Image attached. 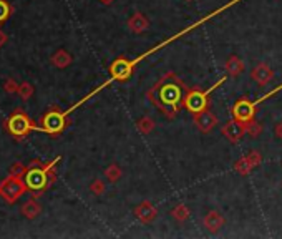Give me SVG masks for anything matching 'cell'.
Segmentation results:
<instances>
[{
    "mask_svg": "<svg viewBox=\"0 0 282 239\" xmlns=\"http://www.w3.org/2000/svg\"><path fill=\"white\" fill-rule=\"evenodd\" d=\"M188 87L183 80L175 73H166L155 83L150 92L148 100L165 115L166 118H175L185 103Z\"/></svg>",
    "mask_w": 282,
    "mask_h": 239,
    "instance_id": "obj_1",
    "label": "cell"
},
{
    "mask_svg": "<svg viewBox=\"0 0 282 239\" xmlns=\"http://www.w3.org/2000/svg\"><path fill=\"white\" fill-rule=\"evenodd\" d=\"M237 2H242V0H231V2H227L226 5H222L221 8H217V10H214V12L207 13L206 17H202L201 20H197L196 23L189 25V27H188V28H183L181 32H178V33H175V35H171V37L168 38V40H165V42H161L160 45H156V47L150 48V50H148V52L141 53L140 57H136V58H133V60H128V58H118V60H115V62L111 63V67H110V80H108V82H106L105 85H101L100 88H105L106 85H110L111 82H115V80H126V78L131 75L133 68H135L136 65L141 62V60H145L146 57H150V55H153L155 52H158V50L163 48V47H166V45H170L171 42H176V40H178V38H181L183 35L189 33V32H192V30H194V28L201 27V25L204 23V22H207V20H211L212 17H216V15L222 13V12H224V10L231 8L232 5H236Z\"/></svg>",
    "mask_w": 282,
    "mask_h": 239,
    "instance_id": "obj_2",
    "label": "cell"
},
{
    "mask_svg": "<svg viewBox=\"0 0 282 239\" xmlns=\"http://www.w3.org/2000/svg\"><path fill=\"white\" fill-rule=\"evenodd\" d=\"M58 159L60 158H57L55 161H52L47 166H40L38 163H32L30 168L23 174V183H25L27 189H30V191H42L45 188H50L52 183L55 181L53 166L57 164Z\"/></svg>",
    "mask_w": 282,
    "mask_h": 239,
    "instance_id": "obj_3",
    "label": "cell"
},
{
    "mask_svg": "<svg viewBox=\"0 0 282 239\" xmlns=\"http://www.w3.org/2000/svg\"><path fill=\"white\" fill-rule=\"evenodd\" d=\"M281 90H282V83L277 85L276 88H272L271 92H267L266 95H262V97L254 100V102H251V100H247V98L237 100V102L232 105V110H231L232 118L237 120V121H241V123H244V124L252 121L254 117H256V107H257V105H261L262 102H266V100L272 98L276 93H279Z\"/></svg>",
    "mask_w": 282,
    "mask_h": 239,
    "instance_id": "obj_4",
    "label": "cell"
},
{
    "mask_svg": "<svg viewBox=\"0 0 282 239\" xmlns=\"http://www.w3.org/2000/svg\"><path fill=\"white\" fill-rule=\"evenodd\" d=\"M226 82V77H222L219 82H216L212 87L207 90H188L186 97H185V103H183V108H186L188 112H191L192 115L197 112H202V110L207 108L209 105V95L214 92L216 88H219L222 83Z\"/></svg>",
    "mask_w": 282,
    "mask_h": 239,
    "instance_id": "obj_5",
    "label": "cell"
},
{
    "mask_svg": "<svg viewBox=\"0 0 282 239\" xmlns=\"http://www.w3.org/2000/svg\"><path fill=\"white\" fill-rule=\"evenodd\" d=\"M67 117H68V112H58V110H52L48 112L45 117L42 118V126L40 129H43L45 133L55 134L62 133L63 128H65V123H67Z\"/></svg>",
    "mask_w": 282,
    "mask_h": 239,
    "instance_id": "obj_6",
    "label": "cell"
},
{
    "mask_svg": "<svg viewBox=\"0 0 282 239\" xmlns=\"http://www.w3.org/2000/svg\"><path fill=\"white\" fill-rule=\"evenodd\" d=\"M25 189H27V186L22 178L8 176L5 181L0 184V194H2L8 203H15L17 199L25 193Z\"/></svg>",
    "mask_w": 282,
    "mask_h": 239,
    "instance_id": "obj_7",
    "label": "cell"
},
{
    "mask_svg": "<svg viewBox=\"0 0 282 239\" xmlns=\"http://www.w3.org/2000/svg\"><path fill=\"white\" fill-rule=\"evenodd\" d=\"M7 128L15 138H23L28 131H30V129H33L35 126L32 124V121L28 120V117L25 113L17 112V113H13L10 118H8Z\"/></svg>",
    "mask_w": 282,
    "mask_h": 239,
    "instance_id": "obj_8",
    "label": "cell"
},
{
    "mask_svg": "<svg viewBox=\"0 0 282 239\" xmlns=\"http://www.w3.org/2000/svg\"><path fill=\"white\" fill-rule=\"evenodd\" d=\"M262 163V154L259 151H251L247 153L246 156H241L237 161L234 163V171L241 176H247L252 169L257 168Z\"/></svg>",
    "mask_w": 282,
    "mask_h": 239,
    "instance_id": "obj_9",
    "label": "cell"
},
{
    "mask_svg": "<svg viewBox=\"0 0 282 239\" xmlns=\"http://www.w3.org/2000/svg\"><path fill=\"white\" fill-rule=\"evenodd\" d=\"M222 134H224V138L227 141L231 143H239L242 136L246 134V124L237 121V120H229L227 123H224V126H222Z\"/></svg>",
    "mask_w": 282,
    "mask_h": 239,
    "instance_id": "obj_10",
    "label": "cell"
},
{
    "mask_svg": "<svg viewBox=\"0 0 282 239\" xmlns=\"http://www.w3.org/2000/svg\"><path fill=\"white\" fill-rule=\"evenodd\" d=\"M194 124L196 128L199 129L201 133H209L214 129V126L217 124V117L209 110H202V112H197L194 113Z\"/></svg>",
    "mask_w": 282,
    "mask_h": 239,
    "instance_id": "obj_11",
    "label": "cell"
},
{
    "mask_svg": "<svg viewBox=\"0 0 282 239\" xmlns=\"http://www.w3.org/2000/svg\"><path fill=\"white\" fill-rule=\"evenodd\" d=\"M133 214L138 221H141L143 224H150L156 219L158 216V209L155 208V204L150 201H141L138 206H135L133 209Z\"/></svg>",
    "mask_w": 282,
    "mask_h": 239,
    "instance_id": "obj_12",
    "label": "cell"
},
{
    "mask_svg": "<svg viewBox=\"0 0 282 239\" xmlns=\"http://www.w3.org/2000/svg\"><path fill=\"white\" fill-rule=\"evenodd\" d=\"M251 78L259 85V87H266L274 80V72L267 63H257L254 68L251 70Z\"/></svg>",
    "mask_w": 282,
    "mask_h": 239,
    "instance_id": "obj_13",
    "label": "cell"
},
{
    "mask_svg": "<svg viewBox=\"0 0 282 239\" xmlns=\"http://www.w3.org/2000/svg\"><path fill=\"white\" fill-rule=\"evenodd\" d=\"M126 25H128V28H130L133 33H143V32H146V30L150 28V20H148V17L145 13L135 12L130 18H128Z\"/></svg>",
    "mask_w": 282,
    "mask_h": 239,
    "instance_id": "obj_14",
    "label": "cell"
},
{
    "mask_svg": "<svg viewBox=\"0 0 282 239\" xmlns=\"http://www.w3.org/2000/svg\"><path fill=\"white\" fill-rule=\"evenodd\" d=\"M202 223H204V228L209 233H217L222 226H224L226 219L219 211H209L204 216V221H202Z\"/></svg>",
    "mask_w": 282,
    "mask_h": 239,
    "instance_id": "obj_15",
    "label": "cell"
},
{
    "mask_svg": "<svg viewBox=\"0 0 282 239\" xmlns=\"http://www.w3.org/2000/svg\"><path fill=\"white\" fill-rule=\"evenodd\" d=\"M244 62L237 57V55H231L229 58L226 60V73L229 75V77H239V75L244 72Z\"/></svg>",
    "mask_w": 282,
    "mask_h": 239,
    "instance_id": "obj_16",
    "label": "cell"
},
{
    "mask_svg": "<svg viewBox=\"0 0 282 239\" xmlns=\"http://www.w3.org/2000/svg\"><path fill=\"white\" fill-rule=\"evenodd\" d=\"M189 214H191L189 208H188L185 203L176 204V206L171 209V216H173V219H175V221H178V223H185V221H188V219H189Z\"/></svg>",
    "mask_w": 282,
    "mask_h": 239,
    "instance_id": "obj_17",
    "label": "cell"
},
{
    "mask_svg": "<svg viewBox=\"0 0 282 239\" xmlns=\"http://www.w3.org/2000/svg\"><path fill=\"white\" fill-rule=\"evenodd\" d=\"M40 213H42V206L35 201V199H30V201H27V203L22 206V214H23L25 218H28V219L37 218Z\"/></svg>",
    "mask_w": 282,
    "mask_h": 239,
    "instance_id": "obj_18",
    "label": "cell"
},
{
    "mask_svg": "<svg viewBox=\"0 0 282 239\" xmlns=\"http://www.w3.org/2000/svg\"><path fill=\"white\" fill-rule=\"evenodd\" d=\"M52 63L57 68H67L72 63V55L67 50H58V52L52 57Z\"/></svg>",
    "mask_w": 282,
    "mask_h": 239,
    "instance_id": "obj_19",
    "label": "cell"
},
{
    "mask_svg": "<svg viewBox=\"0 0 282 239\" xmlns=\"http://www.w3.org/2000/svg\"><path fill=\"white\" fill-rule=\"evenodd\" d=\"M136 128L141 134H150L155 131V121L150 117H141L136 121Z\"/></svg>",
    "mask_w": 282,
    "mask_h": 239,
    "instance_id": "obj_20",
    "label": "cell"
},
{
    "mask_svg": "<svg viewBox=\"0 0 282 239\" xmlns=\"http://www.w3.org/2000/svg\"><path fill=\"white\" fill-rule=\"evenodd\" d=\"M121 176H123V169L118 166L116 163H111L110 166L105 169V178L110 183H116L118 179H121Z\"/></svg>",
    "mask_w": 282,
    "mask_h": 239,
    "instance_id": "obj_21",
    "label": "cell"
},
{
    "mask_svg": "<svg viewBox=\"0 0 282 239\" xmlns=\"http://www.w3.org/2000/svg\"><path fill=\"white\" fill-rule=\"evenodd\" d=\"M246 134H249L251 138H259L262 134V124L259 121H256V120L246 123Z\"/></svg>",
    "mask_w": 282,
    "mask_h": 239,
    "instance_id": "obj_22",
    "label": "cell"
},
{
    "mask_svg": "<svg viewBox=\"0 0 282 239\" xmlns=\"http://www.w3.org/2000/svg\"><path fill=\"white\" fill-rule=\"evenodd\" d=\"M18 97H20L22 100H28L33 95V87H32V83H22L20 87H18Z\"/></svg>",
    "mask_w": 282,
    "mask_h": 239,
    "instance_id": "obj_23",
    "label": "cell"
},
{
    "mask_svg": "<svg viewBox=\"0 0 282 239\" xmlns=\"http://www.w3.org/2000/svg\"><path fill=\"white\" fill-rule=\"evenodd\" d=\"M106 189V184L105 181H101V179H95L92 184H90V191L95 194V196H101L103 193H105Z\"/></svg>",
    "mask_w": 282,
    "mask_h": 239,
    "instance_id": "obj_24",
    "label": "cell"
},
{
    "mask_svg": "<svg viewBox=\"0 0 282 239\" xmlns=\"http://www.w3.org/2000/svg\"><path fill=\"white\" fill-rule=\"evenodd\" d=\"M25 166H23L22 163H15L13 164V166L10 168V174H8V176H12V178H22L23 174H25Z\"/></svg>",
    "mask_w": 282,
    "mask_h": 239,
    "instance_id": "obj_25",
    "label": "cell"
},
{
    "mask_svg": "<svg viewBox=\"0 0 282 239\" xmlns=\"http://www.w3.org/2000/svg\"><path fill=\"white\" fill-rule=\"evenodd\" d=\"M10 15V5H8L5 0H0V23L5 22Z\"/></svg>",
    "mask_w": 282,
    "mask_h": 239,
    "instance_id": "obj_26",
    "label": "cell"
},
{
    "mask_svg": "<svg viewBox=\"0 0 282 239\" xmlns=\"http://www.w3.org/2000/svg\"><path fill=\"white\" fill-rule=\"evenodd\" d=\"M18 87H20V85H17L15 80H12V78L5 80V83H3V90H5L7 93H17Z\"/></svg>",
    "mask_w": 282,
    "mask_h": 239,
    "instance_id": "obj_27",
    "label": "cell"
},
{
    "mask_svg": "<svg viewBox=\"0 0 282 239\" xmlns=\"http://www.w3.org/2000/svg\"><path fill=\"white\" fill-rule=\"evenodd\" d=\"M274 133H276V136L279 138L281 141H282V120H281L279 123L276 124V128H274Z\"/></svg>",
    "mask_w": 282,
    "mask_h": 239,
    "instance_id": "obj_28",
    "label": "cell"
},
{
    "mask_svg": "<svg viewBox=\"0 0 282 239\" xmlns=\"http://www.w3.org/2000/svg\"><path fill=\"white\" fill-rule=\"evenodd\" d=\"M5 42H7V35L3 33L2 30H0V47H2V45L5 43Z\"/></svg>",
    "mask_w": 282,
    "mask_h": 239,
    "instance_id": "obj_29",
    "label": "cell"
},
{
    "mask_svg": "<svg viewBox=\"0 0 282 239\" xmlns=\"http://www.w3.org/2000/svg\"><path fill=\"white\" fill-rule=\"evenodd\" d=\"M101 3H105V5H110L111 2H115V0H100Z\"/></svg>",
    "mask_w": 282,
    "mask_h": 239,
    "instance_id": "obj_30",
    "label": "cell"
},
{
    "mask_svg": "<svg viewBox=\"0 0 282 239\" xmlns=\"http://www.w3.org/2000/svg\"><path fill=\"white\" fill-rule=\"evenodd\" d=\"M185 2H192V0H185Z\"/></svg>",
    "mask_w": 282,
    "mask_h": 239,
    "instance_id": "obj_31",
    "label": "cell"
}]
</instances>
